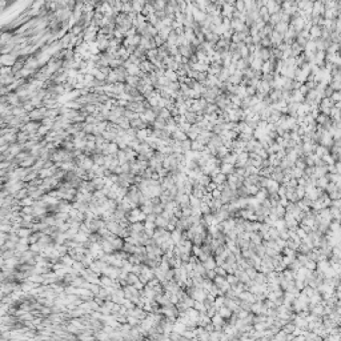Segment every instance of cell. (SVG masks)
I'll return each mask as SVG.
<instances>
[{"instance_id": "obj_1", "label": "cell", "mask_w": 341, "mask_h": 341, "mask_svg": "<svg viewBox=\"0 0 341 341\" xmlns=\"http://www.w3.org/2000/svg\"><path fill=\"white\" fill-rule=\"evenodd\" d=\"M325 11L324 3L322 2H314L312 6V16H321Z\"/></svg>"}, {"instance_id": "obj_2", "label": "cell", "mask_w": 341, "mask_h": 341, "mask_svg": "<svg viewBox=\"0 0 341 341\" xmlns=\"http://www.w3.org/2000/svg\"><path fill=\"white\" fill-rule=\"evenodd\" d=\"M268 97L271 99L272 103H277V101L282 100V95H281V90L280 88H274V90H271L268 94Z\"/></svg>"}, {"instance_id": "obj_3", "label": "cell", "mask_w": 341, "mask_h": 341, "mask_svg": "<svg viewBox=\"0 0 341 341\" xmlns=\"http://www.w3.org/2000/svg\"><path fill=\"white\" fill-rule=\"evenodd\" d=\"M211 324L215 326V329H220L221 326H224V318L221 317L219 313H216L215 316L211 318Z\"/></svg>"}, {"instance_id": "obj_4", "label": "cell", "mask_w": 341, "mask_h": 341, "mask_svg": "<svg viewBox=\"0 0 341 341\" xmlns=\"http://www.w3.org/2000/svg\"><path fill=\"white\" fill-rule=\"evenodd\" d=\"M211 180H212V183H213L216 187H217V185H221V184H225V183H227V176L220 172V173L212 176Z\"/></svg>"}, {"instance_id": "obj_5", "label": "cell", "mask_w": 341, "mask_h": 341, "mask_svg": "<svg viewBox=\"0 0 341 341\" xmlns=\"http://www.w3.org/2000/svg\"><path fill=\"white\" fill-rule=\"evenodd\" d=\"M220 172H221V173H224L225 176L232 175V173H234V165H231V164H225V163H221V165H220Z\"/></svg>"}, {"instance_id": "obj_6", "label": "cell", "mask_w": 341, "mask_h": 341, "mask_svg": "<svg viewBox=\"0 0 341 341\" xmlns=\"http://www.w3.org/2000/svg\"><path fill=\"white\" fill-rule=\"evenodd\" d=\"M171 240L175 243V245L179 244V243L183 240V232L179 231V229H173V231L171 232Z\"/></svg>"}, {"instance_id": "obj_7", "label": "cell", "mask_w": 341, "mask_h": 341, "mask_svg": "<svg viewBox=\"0 0 341 341\" xmlns=\"http://www.w3.org/2000/svg\"><path fill=\"white\" fill-rule=\"evenodd\" d=\"M187 330V326H185V324H183L181 321H177L176 324L172 326V332H175V333H179L180 336H183V333Z\"/></svg>"}, {"instance_id": "obj_8", "label": "cell", "mask_w": 341, "mask_h": 341, "mask_svg": "<svg viewBox=\"0 0 341 341\" xmlns=\"http://www.w3.org/2000/svg\"><path fill=\"white\" fill-rule=\"evenodd\" d=\"M203 265H204L205 271H211V269H215L216 267H217V264H216V261H215V257H212V256H209V257L203 263Z\"/></svg>"}, {"instance_id": "obj_9", "label": "cell", "mask_w": 341, "mask_h": 341, "mask_svg": "<svg viewBox=\"0 0 341 341\" xmlns=\"http://www.w3.org/2000/svg\"><path fill=\"white\" fill-rule=\"evenodd\" d=\"M196 119H197V115L195 113V112H191V111H188V112L184 115V120H185V123L191 124V125H193V124L196 123Z\"/></svg>"}, {"instance_id": "obj_10", "label": "cell", "mask_w": 341, "mask_h": 341, "mask_svg": "<svg viewBox=\"0 0 341 341\" xmlns=\"http://www.w3.org/2000/svg\"><path fill=\"white\" fill-rule=\"evenodd\" d=\"M288 27H289V24H285V23H277V24L273 27V31H276V32L281 33V35H284V33L286 32V31H288Z\"/></svg>"}, {"instance_id": "obj_11", "label": "cell", "mask_w": 341, "mask_h": 341, "mask_svg": "<svg viewBox=\"0 0 341 341\" xmlns=\"http://www.w3.org/2000/svg\"><path fill=\"white\" fill-rule=\"evenodd\" d=\"M204 149H205V145H203L200 141H197V140H192L191 151H195V152H203Z\"/></svg>"}, {"instance_id": "obj_12", "label": "cell", "mask_w": 341, "mask_h": 341, "mask_svg": "<svg viewBox=\"0 0 341 341\" xmlns=\"http://www.w3.org/2000/svg\"><path fill=\"white\" fill-rule=\"evenodd\" d=\"M224 303H225V296H216L215 301H213V307L216 309H219V308L223 307Z\"/></svg>"}, {"instance_id": "obj_13", "label": "cell", "mask_w": 341, "mask_h": 341, "mask_svg": "<svg viewBox=\"0 0 341 341\" xmlns=\"http://www.w3.org/2000/svg\"><path fill=\"white\" fill-rule=\"evenodd\" d=\"M223 318H228V317H231V313H232V311H229V309L225 307V305H223V307L221 308H219V312H217Z\"/></svg>"}, {"instance_id": "obj_14", "label": "cell", "mask_w": 341, "mask_h": 341, "mask_svg": "<svg viewBox=\"0 0 341 341\" xmlns=\"http://www.w3.org/2000/svg\"><path fill=\"white\" fill-rule=\"evenodd\" d=\"M193 309H195V311H197L199 313H205V311H207L205 304L204 303H200V301H195Z\"/></svg>"}, {"instance_id": "obj_15", "label": "cell", "mask_w": 341, "mask_h": 341, "mask_svg": "<svg viewBox=\"0 0 341 341\" xmlns=\"http://www.w3.org/2000/svg\"><path fill=\"white\" fill-rule=\"evenodd\" d=\"M268 236H269L271 240H277L278 236H280V232H278L274 227H271V228L268 229Z\"/></svg>"}, {"instance_id": "obj_16", "label": "cell", "mask_w": 341, "mask_h": 341, "mask_svg": "<svg viewBox=\"0 0 341 341\" xmlns=\"http://www.w3.org/2000/svg\"><path fill=\"white\" fill-rule=\"evenodd\" d=\"M180 145H181V149H183V153H185V152H188V151H191V145H192V140H189V139H187V140H184V141H181V143H180Z\"/></svg>"}, {"instance_id": "obj_17", "label": "cell", "mask_w": 341, "mask_h": 341, "mask_svg": "<svg viewBox=\"0 0 341 341\" xmlns=\"http://www.w3.org/2000/svg\"><path fill=\"white\" fill-rule=\"evenodd\" d=\"M156 225H157V227H160V228H163V229H165L167 225H168V220H165L163 216H157V217H156Z\"/></svg>"}, {"instance_id": "obj_18", "label": "cell", "mask_w": 341, "mask_h": 341, "mask_svg": "<svg viewBox=\"0 0 341 341\" xmlns=\"http://www.w3.org/2000/svg\"><path fill=\"white\" fill-rule=\"evenodd\" d=\"M316 265H317L316 261H313V260L309 259V260L307 261V263L304 264V268H305V269H308V271H316Z\"/></svg>"}, {"instance_id": "obj_19", "label": "cell", "mask_w": 341, "mask_h": 341, "mask_svg": "<svg viewBox=\"0 0 341 341\" xmlns=\"http://www.w3.org/2000/svg\"><path fill=\"white\" fill-rule=\"evenodd\" d=\"M295 329H296V325L293 324V322H289V324H285L284 325V330H282V332H285L286 334H292Z\"/></svg>"}, {"instance_id": "obj_20", "label": "cell", "mask_w": 341, "mask_h": 341, "mask_svg": "<svg viewBox=\"0 0 341 341\" xmlns=\"http://www.w3.org/2000/svg\"><path fill=\"white\" fill-rule=\"evenodd\" d=\"M245 188L248 189V193H249V195H256V193L260 191V187H259V185H247Z\"/></svg>"}, {"instance_id": "obj_21", "label": "cell", "mask_w": 341, "mask_h": 341, "mask_svg": "<svg viewBox=\"0 0 341 341\" xmlns=\"http://www.w3.org/2000/svg\"><path fill=\"white\" fill-rule=\"evenodd\" d=\"M330 100L333 101V103H340V100H341L340 91H334L333 94H332V96H330Z\"/></svg>"}, {"instance_id": "obj_22", "label": "cell", "mask_w": 341, "mask_h": 341, "mask_svg": "<svg viewBox=\"0 0 341 341\" xmlns=\"http://www.w3.org/2000/svg\"><path fill=\"white\" fill-rule=\"evenodd\" d=\"M340 196H341L340 191H336V192H332V193L328 195V197L330 199V201H333V200H340Z\"/></svg>"}, {"instance_id": "obj_23", "label": "cell", "mask_w": 341, "mask_h": 341, "mask_svg": "<svg viewBox=\"0 0 341 341\" xmlns=\"http://www.w3.org/2000/svg\"><path fill=\"white\" fill-rule=\"evenodd\" d=\"M215 273H216V276H223V277L227 276V272H225V269L221 268V267H216V268H215Z\"/></svg>"}, {"instance_id": "obj_24", "label": "cell", "mask_w": 341, "mask_h": 341, "mask_svg": "<svg viewBox=\"0 0 341 341\" xmlns=\"http://www.w3.org/2000/svg\"><path fill=\"white\" fill-rule=\"evenodd\" d=\"M209 195H211V197H212V199H220V196H221V192L219 191L217 188H215L213 191H211V192H209Z\"/></svg>"}, {"instance_id": "obj_25", "label": "cell", "mask_w": 341, "mask_h": 341, "mask_svg": "<svg viewBox=\"0 0 341 341\" xmlns=\"http://www.w3.org/2000/svg\"><path fill=\"white\" fill-rule=\"evenodd\" d=\"M311 341H321V337H317V339H314V340H311Z\"/></svg>"}]
</instances>
